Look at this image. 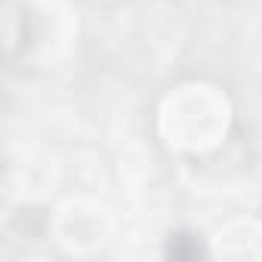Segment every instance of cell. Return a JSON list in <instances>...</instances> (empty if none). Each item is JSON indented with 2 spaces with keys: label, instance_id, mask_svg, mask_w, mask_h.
Here are the masks:
<instances>
[{
  "label": "cell",
  "instance_id": "1",
  "mask_svg": "<svg viewBox=\"0 0 262 262\" xmlns=\"http://www.w3.org/2000/svg\"><path fill=\"white\" fill-rule=\"evenodd\" d=\"M228 123V105L210 86H182V93L170 96L164 108V133L170 145L204 148L213 145Z\"/></svg>",
  "mask_w": 262,
  "mask_h": 262
}]
</instances>
